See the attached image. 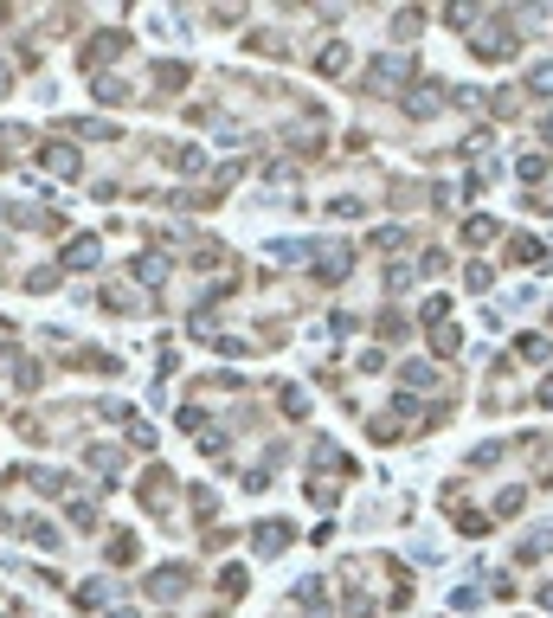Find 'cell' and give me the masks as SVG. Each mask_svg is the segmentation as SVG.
<instances>
[{"label":"cell","instance_id":"cell-1","mask_svg":"<svg viewBox=\"0 0 553 618\" xmlns=\"http://www.w3.org/2000/svg\"><path fill=\"white\" fill-rule=\"evenodd\" d=\"M84 270V264H97V239H78V245H64V270Z\"/></svg>","mask_w":553,"mask_h":618}]
</instances>
